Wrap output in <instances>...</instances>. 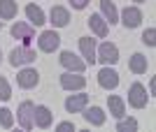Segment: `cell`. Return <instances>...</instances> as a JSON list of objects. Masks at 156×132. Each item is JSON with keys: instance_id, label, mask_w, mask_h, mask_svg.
<instances>
[{"instance_id": "obj_16", "label": "cell", "mask_w": 156, "mask_h": 132, "mask_svg": "<svg viewBox=\"0 0 156 132\" xmlns=\"http://www.w3.org/2000/svg\"><path fill=\"white\" fill-rule=\"evenodd\" d=\"M86 104H89V95H86V93H79V95H70V97L65 100V109H68L70 114L82 111Z\"/></svg>"}, {"instance_id": "obj_5", "label": "cell", "mask_w": 156, "mask_h": 132, "mask_svg": "<svg viewBox=\"0 0 156 132\" xmlns=\"http://www.w3.org/2000/svg\"><path fill=\"white\" fill-rule=\"evenodd\" d=\"M96 60L105 63V65H114L119 60V49L117 44H112V42H103V44L96 49Z\"/></svg>"}, {"instance_id": "obj_17", "label": "cell", "mask_w": 156, "mask_h": 132, "mask_svg": "<svg viewBox=\"0 0 156 132\" xmlns=\"http://www.w3.org/2000/svg\"><path fill=\"white\" fill-rule=\"evenodd\" d=\"M89 28H91L98 37H107V33H110V26H107V21H105L100 14H91V16H89Z\"/></svg>"}, {"instance_id": "obj_11", "label": "cell", "mask_w": 156, "mask_h": 132, "mask_svg": "<svg viewBox=\"0 0 156 132\" xmlns=\"http://www.w3.org/2000/svg\"><path fill=\"white\" fill-rule=\"evenodd\" d=\"M79 51L84 56L86 65H93V63H96V40H91V37H79Z\"/></svg>"}, {"instance_id": "obj_30", "label": "cell", "mask_w": 156, "mask_h": 132, "mask_svg": "<svg viewBox=\"0 0 156 132\" xmlns=\"http://www.w3.org/2000/svg\"><path fill=\"white\" fill-rule=\"evenodd\" d=\"M133 2H144V0H133Z\"/></svg>"}, {"instance_id": "obj_2", "label": "cell", "mask_w": 156, "mask_h": 132, "mask_svg": "<svg viewBox=\"0 0 156 132\" xmlns=\"http://www.w3.org/2000/svg\"><path fill=\"white\" fill-rule=\"evenodd\" d=\"M9 33L14 40H21L23 46H30V42L35 40V28H33V23H26V21H16Z\"/></svg>"}, {"instance_id": "obj_22", "label": "cell", "mask_w": 156, "mask_h": 132, "mask_svg": "<svg viewBox=\"0 0 156 132\" xmlns=\"http://www.w3.org/2000/svg\"><path fill=\"white\" fill-rule=\"evenodd\" d=\"M16 2L14 0H0V19H5V21H9V19H14L16 16Z\"/></svg>"}, {"instance_id": "obj_27", "label": "cell", "mask_w": 156, "mask_h": 132, "mask_svg": "<svg viewBox=\"0 0 156 132\" xmlns=\"http://www.w3.org/2000/svg\"><path fill=\"white\" fill-rule=\"evenodd\" d=\"M56 130H58V132H75V125H72V123H70V120H63V123H58V125H56Z\"/></svg>"}, {"instance_id": "obj_19", "label": "cell", "mask_w": 156, "mask_h": 132, "mask_svg": "<svg viewBox=\"0 0 156 132\" xmlns=\"http://www.w3.org/2000/svg\"><path fill=\"white\" fill-rule=\"evenodd\" d=\"M100 12H103V19L107 21V23H117L119 21V14H117V7H114V2L112 0H100Z\"/></svg>"}, {"instance_id": "obj_26", "label": "cell", "mask_w": 156, "mask_h": 132, "mask_svg": "<svg viewBox=\"0 0 156 132\" xmlns=\"http://www.w3.org/2000/svg\"><path fill=\"white\" fill-rule=\"evenodd\" d=\"M142 42L147 46H154L156 44V30H154V28H147V30L142 33Z\"/></svg>"}, {"instance_id": "obj_1", "label": "cell", "mask_w": 156, "mask_h": 132, "mask_svg": "<svg viewBox=\"0 0 156 132\" xmlns=\"http://www.w3.org/2000/svg\"><path fill=\"white\" fill-rule=\"evenodd\" d=\"M35 104H33L30 100H23L16 109V123H19L23 130H33L35 127Z\"/></svg>"}, {"instance_id": "obj_32", "label": "cell", "mask_w": 156, "mask_h": 132, "mask_svg": "<svg viewBox=\"0 0 156 132\" xmlns=\"http://www.w3.org/2000/svg\"><path fill=\"white\" fill-rule=\"evenodd\" d=\"M0 56H2V51H0Z\"/></svg>"}, {"instance_id": "obj_7", "label": "cell", "mask_w": 156, "mask_h": 132, "mask_svg": "<svg viewBox=\"0 0 156 132\" xmlns=\"http://www.w3.org/2000/svg\"><path fill=\"white\" fill-rule=\"evenodd\" d=\"M58 63L65 67V70H68V72H79V74H82V72L86 70V63H84L82 58H77L72 51H61Z\"/></svg>"}, {"instance_id": "obj_23", "label": "cell", "mask_w": 156, "mask_h": 132, "mask_svg": "<svg viewBox=\"0 0 156 132\" xmlns=\"http://www.w3.org/2000/svg\"><path fill=\"white\" fill-rule=\"evenodd\" d=\"M117 130L119 132H135L137 130V120L135 118H119V123H117Z\"/></svg>"}, {"instance_id": "obj_15", "label": "cell", "mask_w": 156, "mask_h": 132, "mask_svg": "<svg viewBox=\"0 0 156 132\" xmlns=\"http://www.w3.org/2000/svg\"><path fill=\"white\" fill-rule=\"evenodd\" d=\"M49 19H51V23H54L56 28H65L68 23H70V12H68L65 7L56 5V7H51V12H49Z\"/></svg>"}, {"instance_id": "obj_31", "label": "cell", "mask_w": 156, "mask_h": 132, "mask_svg": "<svg viewBox=\"0 0 156 132\" xmlns=\"http://www.w3.org/2000/svg\"><path fill=\"white\" fill-rule=\"evenodd\" d=\"M0 30H2V21H0Z\"/></svg>"}, {"instance_id": "obj_8", "label": "cell", "mask_w": 156, "mask_h": 132, "mask_svg": "<svg viewBox=\"0 0 156 132\" xmlns=\"http://www.w3.org/2000/svg\"><path fill=\"white\" fill-rule=\"evenodd\" d=\"M98 84H100V88H105V91H114V88L119 86V72L112 70L110 65L103 67V70L98 72Z\"/></svg>"}, {"instance_id": "obj_24", "label": "cell", "mask_w": 156, "mask_h": 132, "mask_svg": "<svg viewBox=\"0 0 156 132\" xmlns=\"http://www.w3.org/2000/svg\"><path fill=\"white\" fill-rule=\"evenodd\" d=\"M12 125H14V116H12V111H9L7 107H2V109H0V127L9 130Z\"/></svg>"}, {"instance_id": "obj_20", "label": "cell", "mask_w": 156, "mask_h": 132, "mask_svg": "<svg viewBox=\"0 0 156 132\" xmlns=\"http://www.w3.org/2000/svg\"><path fill=\"white\" fill-rule=\"evenodd\" d=\"M128 67L133 74H144L147 72V67H149V63H147V58H144L142 53H133L128 60Z\"/></svg>"}, {"instance_id": "obj_10", "label": "cell", "mask_w": 156, "mask_h": 132, "mask_svg": "<svg viewBox=\"0 0 156 132\" xmlns=\"http://www.w3.org/2000/svg\"><path fill=\"white\" fill-rule=\"evenodd\" d=\"M16 84L19 88H35L40 84V74L35 67H23L19 74H16Z\"/></svg>"}, {"instance_id": "obj_14", "label": "cell", "mask_w": 156, "mask_h": 132, "mask_svg": "<svg viewBox=\"0 0 156 132\" xmlns=\"http://www.w3.org/2000/svg\"><path fill=\"white\" fill-rule=\"evenodd\" d=\"M140 21H142V12L137 7H126L124 12H121V23L126 28H137Z\"/></svg>"}, {"instance_id": "obj_28", "label": "cell", "mask_w": 156, "mask_h": 132, "mask_svg": "<svg viewBox=\"0 0 156 132\" xmlns=\"http://www.w3.org/2000/svg\"><path fill=\"white\" fill-rule=\"evenodd\" d=\"M70 5L75 7V9H84V7L89 5V0H70Z\"/></svg>"}, {"instance_id": "obj_9", "label": "cell", "mask_w": 156, "mask_h": 132, "mask_svg": "<svg viewBox=\"0 0 156 132\" xmlns=\"http://www.w3.org/2000/svg\"><path fill=\"white\" fill-rule=\"evenodd\" d=\"M86 86V79L82 77L79 72H63L61 74V88L63 91H82Z\"/></svg>"}, {"instance_id": "obj_3", "label": "cell", "mask_w": 156, "mask_h": 132, "mask_svg": "<svg viewBox=\"0 0 156 132\" xmlns=\"http://www.w3.org/2000/svg\"><path fill=\"white\" fill-rule=\"evenodd\" d=\"M147 102H149L147 88H144L140 81L130 84V88H128V104L135 107V109H144V107H147Z\"/></svg>"}, {"instance_id": "obj_6", "label": "cell", "mask_w": 156, "mask_h": 132, "mask_svg": "<svg viewBox=\"0 0 156 132\" xmlns=\"http://www.w3.org/2000/svg\"><path fill=\"white\" fill-rule=\"evenodd\" d=\"M37 46H40V51H44V53H54L61 46V35L56 30H44L37 37Z\"/></svg>"}, {"instance_id": "obj_18", "label": "cell", "mask_w": 156, "mask_h": 132, "mask_svg": "<svg viewBox=\"0 0 156 132\" xmlns=\"http://www.w3.org/2000/svg\"><path fill=\"white\" fill-rule=\"evenodd\" d=\"M107 107H110V114L114 116V118H121V116H126V102L119 95H110L107 97Z\"/></svg>"}, {"instance_id": "obj_12", "label": "cell", "mask_w": 156, "mask_h": 132, "mask_svg": "<svg viewBox=\"0 0 156 132\" xmlns=\"http://www.w3.org/2000/svg\"><path fill=\"white\" fill-rule=\"evenodd\" d=\"M35 125L40 127V130H47V127L51 125V120H54V114H51V109L49 107H44V104H37L35 107Z\"/></svg>"}, {"instance_id": "obj_21", "label": "cell", "mask_w": 156, "mask_h": 132, "mask_svg": "<svg viewBox=\"0 0 156 132\" xmlns=\"http://www.w3.org/2000/svg\"><path fill=\"white\" fill-rule=\"evenodd\" d=\"M26 16H28V21H30L33 26H42V23L47 21L44 12H42L37 5H33V2H30V5H26Z\"/></svg>"}, {"instance_id": "obj_4", "label": "cell", "mask_w": 156, "mask_h": 132, "mask_svg": "<svg viewBox=\"0 0 156 132\" xmlns=\"http://www.w3.org/2000/svg\"><path fill=\"white\" fill-rule=\"evenodd\" d=\"M35 51H33L30 46H16V49H12V53H9V63H12L14 67H21V65H30V63H35Z\"/></svg>"}, {"instance_id": "obj_25", "label": "cell", "mask_w": 156, "mask_h": 132, "mask_svg": "<svg viewBox=\"0 0 156 132\" xmlns=\"http://www.w3.org/2000/svg\"><path fill=\"white\" fill-rule=\"evenodd\" d=\"M12 97V86H9V84H7V79L5 77H0V100H9Z\"/></svg>"}, {"instance_id": "obj_13", "label": "cell", "mask_w": 156, "mask_h": 132, "mask_svg": "<svg viewBox=\"0 0 156 132\" xmlns=\"http://www.w3.org/2000/svg\"><path fill=\"white\" fill-rule=\"evenodd\" d=\"M82 111H84V120L89 123V125H96V127H100L105 123V118H107L100 107H89V104H86Z\"/></svg>"}, {"instance_id": "obj_29", "label": "cell", "mask_w": 156, "mask_h": 132, "mask_svg": "<svg viewBox=\"0 0 156 132\" xmlns=\"http://www.w3.org/2000/svg\"><path fill=\"white\" fill-rule=\"evenodd\" d=\"M154 88H156V81L151 79V81H149V93H151V95H154Z\"/></svg>"}]
</instances>
